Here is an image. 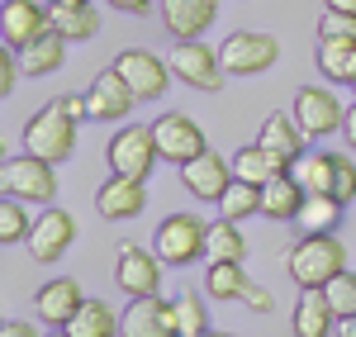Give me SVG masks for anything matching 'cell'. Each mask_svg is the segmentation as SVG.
Returning <instances> with one entry per match:
<instances>
[{
    "instance_id": "cell-1",
    "label": "cell",
    "mask_w": 356,
    "mask_h": 337,
    "mask_svg": "<svg viewBox=\"0 0 356 337\" xmlns=\"http://www.w3.org/2000/svg\"><path fill=\"white\" fill-rule=\"evenodd\" d=\"M285 271L290 281L309 290V285H328L337 271H347V247L332 238V233H304L300 243L285 256Z\"/></svg>"
},
{
    "instance_id": "cell-2",
    "label": "cell",
    "mask_w": 356,
    "mask_h": 337,
    "mask_svg": "<svg viewBox=\"0 0 356 337\" xmlns=\"http://www.w3.org/2000/svg\"><path fill=\"white\" fill-rule=\"evenodd\" d=\"M0 195H15L24 204H53L57 199V162H43L33 152L0 162Z\"/></svg>"
},
{
    "instance_id": "cell-3",
    "label": "cell",
    "mask_w": 356,
    "mask_h": 337,
    "mask_svg": "<svg viewBox=\"0 0 356 337\" xmlns=\"http://www.w3.org/2000/svg\"><path fill=\"white\" fill-rule=\"evenodd\" d=\"M72 147H76V119L67 114L62 100L43 105V110L24 124V152H33V157H43V162H67Z\"/></svg>"
},
{
    "instance_id": "cell-4",
    "label": "cell",
    "mask_w": 356,
    "mask_h": 337,
    "mask_svg": "<svg viewBox=\"0 0 356 337\" xmlns=\"http://www.w3.org/2000/svg\"><path fill=\"white\" fill-rule=\"evenodd\" d=\"M152 247L166 266H191V261H204V247H209V224L200 214H166L157 233H152Z\"/></svg>"
},
{
    "instance_id": "cell-5",
    "label": "cell",
    "mask_w": 356,
    "mask_h": 337,
    "mask_svg": "<svg viewBox=\"0 0 356 337\" xmlns=\"http://www.w3.org/2000/svg\"><path fill=\"white\" fill-rule=\"evenodd\" d=\"M223 72L228 76H261L280 62V43L271 33H257V28H243V33H228L219 43Z\"/></svg>"
},
{
    "instance_id": "cell-6",
    "label": "cell",
    "mask_w": 356,
    "mask_h": 337,
    "mask_svg": "<svg viewBox=\"0 0 356 337\" xmlns=\"http://www.w3.org/2000/svg\"><path fill=\"white\" fill-rule=\"evenodd\" d=\"M110 171H124V176H138V181H147L152 167L162 162V152H157V133H152V124H129V129H119L110 138Z\"/></svg>"
},
{
    "instance_id": "cell-7",
    "label": "cell",
    "mask_w": 356,
    "mask_h": 337,
    "mask_svg": "<svg viewBox=\"0 0 356 337\" xmlns=\"http://www.w3.org/2000/svg\"><path fill=\"white\" fill-rule=\"evenodd\" d=\"M171 72L186 85H195V90H223V76H228L219 48H209V43H200V38H176V48H171Z\"/></svg>"
},
{
    "instance_id": "cell-8",
    "label": "cell",
    "mask_w": 356,
    "mask_h": 337,
    "mask_svg": "<svg viewBox=\"0 0 356 337\" xmlns=\"http://www.w3.org/2000/svg\"><path fill=\"white\" fill-rule=\"evenodd\" d=\"M162 256H157V247L147 252V247H134V243H124L119 247V256H114V281H119V290L129 295V299H138V295H157L162 290Z\"/></svg>"
},
{
    "instance_id": "cell-9",
    "label": "cell",
    "mask_w": 356,
    "mask_h": 337,
    "mask_svg": "<svg viewBox=\"0 0 356 337\" xmlns=\"http://www.w3.org/2000/svg\"><path fill=\"white\" fill-rule=\"evenodd\" d=\"M152 133H157L162 162H176V167H186L191 157H200V152L209 147L204 129L195 124L191 114H162V119H152Z\"/></svg>"
},
{
    "instance_id": "cell-10",
    "label": "cell",
    "mask_w": 356,
    "mask_h": 337,
    "mask_svg": "<svg viewBox=\"0 0 356 337\" xmlns=\"http://www.w3.org/2000/svg\"><path fill=\"white\" fill-rule=\"evenodd\" d=\"M72 243H76V219H72L67 209H57V204H48V209L33 219V228H29V238H24V247H29L33 261H57Z\"/></svg>"
},
{
    "instance_id": "cell-11",
    "label": "cell",
    "mask_w": 356,
    "mask_h": 337,
    "mask_svg": "<svg viewBox=\"0 0 356 337\" xmlns=\"http://www.w3.org/2000/svg\"><path fill=\"white\" fill-rule=\"evenodd\" d=\"M114 72L134 85L138 100H157V95L166 90V81L176 76V72H171V62H162V57H152V53H143V48H124V53L114 57Z\"/></svg>"
},
{
    "instance_id": "cell-12",
    "label": "cell",
    "mask_w": 356,
    "mask_h": 337,
    "mask_svg": "<svg viewBox=\"0 0 356 337\" xmlns=\"http://www.w3.org/2000/svg\"><path fill=\"white\" fill-rule=\"evenodd\" d=\"M233 181H238V176H233V157H219L214 147H204L200 157H191V162L181 167V186H186L195 199H223V190H228Z\"/></svg>"
},
{
    "instance_id": "cell-13",
    "label": "cell",
    "mask_w": 356,
    "mask_h": 337,
    "mask_svg": "<svg viewBox=\"0 0 356 337\" xmlns=\"http://www.w3.org/2000/svg\"><path fill=\"white\" fill-rule=\"evenodd\" d=\"M124 333L129 337H181L176 299H162V295H138V299H129Z\"/></svg>"
},
{
    "instance_id": "cell-14",
    "label": "cell",
    "mask_w": 356,
    "mask_h": 337,
    "mask_svg": "<svg viewBox=\"0 0 356 337\" xmlns=\"http://www.w3.org/2000/svg\"><path fill=\"white\" fill-rule=\"evenodd\" d=\"M342 100L332 95L328 85H304L300 95H295V119H300V129L309 138H323V133H337L342 129Z\"/></svg>"
},
{
    "instance_id": "cell-15",
    "label": "cell",
    "mask_w": 356,
    "mask_h": 337,
    "mask_svg": "<svg viewBox=\"0 0 356 337\" xmlns=\"http://www.w3.org/2000/svg\"><path fill=\"white\" fill-rule=\"evenodd\" d=\"M86 105H90V119L95 124H114V119H124V114H134L138 105V95H134V85L124 81L119 72H100L95 81H90V90H86Z\"/></svg>"
},
{
    "instance_id": "cell-16",
    "label": "cell",
    "mask_w": 356,
    "mask_h": 337,
    "mask_svg": "<svg viewBox=\"0 0 356 337\" xmlns=\"http://www.w3.org/2000/svg\"><path fill=\"white\" fill-rule=\"evenodd\" d=\"M43 28H53V15L38 0H5L0 5V33L10 48H29Z\"/></svg>"
},
{
    "instance_id": "cell-17",
    "label": "cell",
    "mask_w": 356,
    "mask_h": 337,
    "mask_svg": "<svg viewBox=\"0 0 356 337\" xmlns=\"http://www.w3.org/2000/svg\"><path fill=\"white\" fill-rule=\"evenodd\" d=\"M81 304H86V295H81V285L72 281V276H57V281H48L38 295H33V313H38L48 328H67Z\"/></svg>"
},
{
    "instance_id": "cell-18",
    "label": "cell",
    "mask_w": 356,
    "mask_h": 337,
    "mask_svg": "<svg viewBox=\"0 0 356 337\" xmlns=\"http://www.w3.org/2000/svg\"><path fill=\"white\" fill-rule=\"evenodd\" d=\"M143 204H147V190H143V181L138 176H124V171H114L110 181L95 190V209L105 214V219H138L143 214Z\"/></svg>"
},
{
    "instance_id": "cell-19",
    "label": "cell",
    "mask_w": 356,
    "mask_h": 337,
    "mask_svg": "<svg viewBox=\"0 0 356 337\" xmlns=\"http://www.w3.org/2000/svg\"><path fill=\"white\" fill-rule=\"evenodd\" d=\"M157 10L171 38H200L219 19V0H157Z\"/></svg>"
},
{
    "instance_id": "cell-20",
    "label": "cell",
    "mask_w": 356,
    "mask_h": 337,
    "mask_svg": "<svg viewBox=\"0 0 356 337\" xmlns=\"http://www.w3.org/2000/svg\"><path fill=\"white\" fill-rule=\"evenodd\" d=\"M337 333V313L323 285H309L300 290V304H295V337H328Z\"/></svg>"
},
{
    "instance_id": "cell-21",
    "label": "cell",
    "mask_w": 356,
    "mask_h": 337,
    "mask_svg": "<svg viewBox=\"0 0 356 337\" xmlns=\"http://www.w3.org/2000/svg\"><path fill=\"white\" fill-rule=\"evenodd\" d=\"M290 176L304 186V195H332V186H337V152H309L304 147L290 162Z\"/></svg>"
},
{
    "instance_id": "cell-22",
    "label": "cell",
    "mask_w": 356,
    "mask_h": 337,
    "mask_svg": "<svg viewBox=\"0 0 356 337\" xmlns=\"http://www.w3.org/2000/svg\"><path fill=\"white\" fill-rule=\"evenodd\" d=\"M67 33L62 28H43L29 48H19V62H24V72L29 76H48V72H57L62 62H67Z\"/></svg>"
},
{
    "instance_id": "cell-23",
    "label": "cell",
    "mask_w": 356,
    "mask_h": 337,
    "mask_svg": "<svg viewBox=\"0 0 356 337\" xmlns=\"http://www.w3.org/2000/svg\"><path fill=\"white\" fill-rule=\"evenodd\" d=\"M318 72L323 81H337V85H356V38H318Z\"/></svg>"
},
{
    "instance_id": "cell-24",
    "label": "cell",
    "mask_w": 356,
    "mask_h": 337,
    "mask_svg": "<svg viewBox=\"0 0 356 337\" xmlns=\"http://www.w3.org/2000/svg\"><path fill=\"white\" fill-rule=\"evenodd\" d=\"M304 204V186L290 176V171H280V176H271L266 186H261V214L266 219H275V224H285V219H295Z\"/></svg>"
},
{
    "instance_id": "cell-25",
    "label": "cell",
    "mask_w": 356,
    "mask_h": 337,
    "mask_svg": "<svg viewBox=\"0 0 356 337\" xmlns=\"http://www.w3.org/2000/svg\"><path fill=\"white\" fill-rule=\"evenodd\" d=\"M304 138H309V133L300 129V119H295V114H280V110H275L271 119L261 124V133H257V142L271 147L275 157H285V162H295L304 152Z\"/></svg>"
},
{
    "instance_id": "cell-26",
    "label": "cell",
    "mask_w": 356,
    "mask_h": 337,
    "mask_svg": "<svg viewBox=\"0 0 356 337\" xmlns=\"http://www.w3.org/2000/svg\"><path fill=\"white\" fill-rule=\"evenodd\" d=\"M280 171H290V162H285V157H275L271 147H261V142H247V147L233 152V176H238V181L266 186L271 176H280Z\"/></svg>"
},
{
    "instance_id": "cell-27",
    "label": "cell",
    "mask_w": 356,
    "mask_h": 337,
    "mask_svg": "<svg viewBox=\"0 0 356 337\" xmlns=\"http://www.w3.org/2000/svg\"><path fill=\"white\" fill-rule=\"evenodd\" d=\"M62 333L67 337H114V333H124V323H119V313H114L110 304L86 299L81 309H76V318H72Z\"/></svg>"
},
{
    "instance_id": "cell-28",
    "label": "cell",
    "mask_w": 356,
    "mask_h": 337,
    "mask_svg": "<svg viewBox=\"0 0 356 337\" xmlns=\"http://www.w3.org/2000/svg\"><path fill=\"white\" fill-rule=\"evenodd\" d=\"M342 209L347 204L337 195H304L295 224H300V233H332V228L342 224Z\"/></svg>"
},
{
    "instance_id": "cell-29",
    "label": "cell",
    "mask_w": 356,
    "mask_h": 337,
    "mask_svg": "<svg viewBox=\"0 0 356 337\" xmlns=\"http://www.w3.org/2000/svg\"><path fill=\"white\" fill-rule=\"evenodd\" d=\"M48 15H53V28H62L72 43H86L100 33V10L90 5H48Z\"/></svg>"
},
{
    "instance_id": "cell-30",
    "label": "cell",
    "mask_w": 356,
    "mask_h": 337,
    "mask_svg": "<svg viewBox=\"0 0 356 337\" xmlns=\"http://www.w3.org/2000/svg\"><path fill=\"white\" fill-rule=\"evenodd\" d=\"M209 261H247V238L238 219H219V224H209V247H204Z\"/></svg>"
},
{
    "instance_id": "cell-31",
    "label": "cell",
    "mask_w": 356,
    "mask_h": 337,
    "mask_svg": "<svg viewBox=\"0 0 356 337\" xmlns=\"http://www.w3.org/2000/svg\"><path fill=\"white\" fill-rule=\"evenodd\" d=\"M209 299H243V285H247V271L243 261H209Z\"/></svg>"
},
{
    "instance_id": "cell-32",
    "label": "cell",
    "mask_w": 356,
    "mask_h": 337,
    "mask_svg": "<svg viewBox=\"0 0 356 337\" xmlns=\"http://www.w3.org/2000/svg\"><path fill=\"white\" fill-rule=\"evenodd\" d=\"M219 209H223V219H238V224H243L247 214H261V186H252V181H233V186L223 190Z\"/></svg>"
},
{
    "instance_id": "cell-33",
    "label": "cell",
    "mask_w": 356,
    "mask_h": 337,
    "mask_svg": "<svg viewBox=\"0 0 356 337\" xmlns=\"http://www.w3.org/2000/svg\"><path fill=\"white\" fill-rule=\"evenodd\" d=\"M176 318H181V337H204L209 333V313H204V299L186 290V295H176Z\"/></svg>"
},
{
    "instance_id": "cell-34",
    "label": "cell",
    "mask_w": 356,
    "mask_h": 337,
    "mask_svg": "<svg viewBox=\"0 0 356 337\" xmlns=\"http://www.w3.org/2000/svg\"><path fill=\"white\" fill-rule=\"evenodd\" d=\"M29 228H33V219L24 214V199L5 195L0 199V243H24Z\"/></svg>"
},
{
    "instance_id": "cell-35",
    "label": "cell",
    "mask_w": 356,
    "mask_h": 337,
    "mask_svg": "<svg viewBox=\"0 0 356 337\" xmlns=\"http://www.w3.org/2000/svg\"><path fill=\"white\" fill-rule=\"evenodd\" d=\"M328 299H332V313L337 318H347V313H356V271H337L328 285Z\"/></svg>"
},
{
    "instance_id": "cell-36",
    "label": "cell",
    "mask_w": 356,
    "mask_h": 337,
    "mask_svg": "<svg viewBox=\"0 0 356 337\" xmlns=\"http://www.w3.org/2000/svg\"><path fill=\"white\" fill-rule=\"evenodd\" d=\"M318 38H356V15H347V10H323Z\"/></svg>"
},
{
    "instance_id": "cell-37",
    "label": "cell",
    "mask_w": 356,
    "mask_h": 337,
    "mask_svg": "<svg viewBox=\"0 0 356 337\" xmlns=\"http://www.w3.org/2000/svg\"><path fill=\"white\" fill-rule=\"evenodd\" d=\"M332 195L342 199H356V162L347 157V152H337V186H332Z\"/></svg>"
},
{
    "instance_id": "cell-38",
    "label": "cell",
    "mask_w": 356,
    "mask_h": 337,
    "mask_svg": "<svg viewBox=\"0 0 356 337\" xmlns=\"http://www.w3.org/2000/svg\"><path fill=\"white\" fill-rule=\"evenodd\" d=\"M15 53H19V48H10V43H5V53H0V95H10L15 81H19V67H24V62Z\"/></svg>"
},
{
    "instance_id": "cell-39",
    "label": "cell",
    "mask_w": 356,
    "mask_h": 337,
    "mask_svg": "<svg viewBox=\"0 0 356 337\" xmlns=\"http://www.w3.org/2000/svg\"><path fill=\"white\" fill-rule=\"evenodd\" d=\"M243 304L247 309H257V313H271L275 309V299H271V290H261V285H243Z\"/></svg>"
},
{
    "instance_id": "cell-40",
    "label": "cell",
    "mask_w": 356,
    "mask_h": 337,
    "mask_svg": "<svg viewBox=\"0 0 356 337\" xmlns=\"http://www.w3.org/2000/svg\"><path fill=\"white\" fill-rule=\"evenodd\" d=\"M342 142H347V152H356V105H347V114H342Z\"/></svg>"
},
{
    "instance_id": "cell-41",
    "label": "cell",
    "mask_w": 356,
    "mask_h": 337,
    "mask_svg": "<svg viewBox=\"0 0 356 337\" xmlns=\"http://www.w3.org/2000/svg\"><path fill=\"white\" fill-rule=\"evenodd\" d=\"M105 5H110V10H124V15H147L157 0H105Z\"/></svg>"
},
{
    "instance_id": "cell-42",
    "label": "cell",
    "mask_w": 356,
    "mask_h": 337,
    "mask_svg": "<svg viewBox=\"0 0 356 337\" xmlns=\"http://www.w3.org/2000/svg\"><path fill=\"white\" fill-rule=\"evenodd\" d=\"M0 333H5V337H33V323H19V318H10Z\"/></svg>"
},
{
    "instance_id": "cell-43",
    "label": "cell",
    "mask_w": 356,
    "mask_h": 337,
    "mask_svg": "<svg viewBox=\"0 0 356 337\" xmlns=\"http://www.w3.org/2000/svg\"><path fill=\"white\" fill-rule=\"evenodd\" d=\"M337 333H347V337H356V313H347V318H337Z\"/></svg>"
},
{
    "instance_id": "cell-44",
    "label": "cell",
    "mask_w": 356,
    "mask_h": 337,
    "mask_svg": "<svg viewBox=\"0 0 356 337\" xmlns=\"http://www.w3.org/2000/svg\"><path fill=\"white\" fill-rule=\"evenodd\" d=\"M328 10H347V15H356V0H323Z\"/></svg>"
},
{
    "instance_id": "cell-45",
    "label": "cell",
    "mask_w": 356,
    "mask_h": 337,
    "mask_svg": "<svg viewBox=\"0 0 356 337\" xmlns=\"http://www.w3.org/2000/svg\"><path fill=\"white\" fill-rule=\"evenodd\" d=\"M48 5H90V0H48Z\"/></svg>"
}]
</instances>
